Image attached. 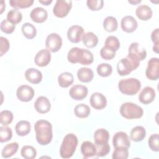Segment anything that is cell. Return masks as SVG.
Returning <instances> with one entry per match:
<instances>
[{
  "label": "cell",
  "mask_w": 159,
  "mask_h": 159,
  "mask_svg": "<svg viewBox=\"0 0 159 159\" xmlns=\"http://www.w3.org/2000/svg\"><path fill=\"white\" fill-rule=\"evenodd\" d=\"M35 138L41 145L49 144L53 138L52 124L46 120H39L34 125Z\"/></svg>",
  "instance_id": "obj_1"
},
{
  "label": "cell",
  "mask_w": 159,
  "mask_h": 159,
  "mask_svg": "<svg viewBox=\"0 0 159 159\" xmlns=\"http://www.w3.org/2000/svg\"><path fill=\"white\" fill-rule=\"evenodd\" d=\"M103 27L106 31L109 32L116 31L118 27V22L116 18L113 16L106 17L103 21Z\"/></svg>",
  "instance_id": "obj_31"
},
{
  "label": "cell",
  "mask_w": 159,
  "mask_h": 159,
  "mask_svg": "<svg viewBox=\"0 0 159 159\" xmlns=\"http://www.w3.org/2000/svg\"><path fill=\"white\" fill-rule=\"evenodd\" d=\"M128 2L132 4H136L138 3H140L141 2L140 0H136V1H134V0H130V1H128Z\"/></svg>",
  "instance_id": "obj_51"
},
{
  "label": "cell",
  "mask_w": 159,
  "mask_h": 159,
  "mask_svg": "<svg viewBox=\"0 0 159 159\" xmlns=\"http://www.w3.org/2000/svg\"><path fill=\"white\" fill-rule=\"evenodd\" d=\"M15 28L16 25L8 21L7 19H4L1 22V30L5 34H12L15 30Z\"/></svg>",
  "instance_id": "obj_43"
},
{
  "label": "cell",
  "mask_w": 159,
  "mask_h": 159,
  "mask_svg": "<svg viewBox=\"0 0 159 159\" xmlns=\"http://www.w3.org/2000/svg\"><path fill=\"white\" fill-rule=\"evenodd\" d=\"M86 4L91 11H99L103 7L104 1L102 0H88Z\"/></svg>",
  "instance_id": "obj_46"
},
{
  "label": "cell",
  "mask_w": 159,
  "mask_h": 159,
  "mask_svg": "<svg viewBox=\"0 0 159 159\" xmlns=\"http://www.w3.org/2000/svg\"><path fill=\"white\" fill-rule=\"evenodd\" d=\"M30 17L34 22L36 23H42L47 20L48 13L43 7H37L31 11Z\"/></svg>",
  "instance_id": "obj_20"
},
{
  "label": "cell",
  "mask_w": 159,
  "mask_h": 159,
  "mask_svg": "<svg viewBox=\"0 0 159 159\" xmlns=\"http://www.w3.org/2000/svg\"><path fill=\"white\" fill-rule=\"evenodd\" d=\"M146 136L145 129L142 126H136L134 127L130 134V138L134 142H140Z\"/></svg>",
  "instance_id": "obj_26"
},
{
  "label": "cell",
  "mask_w": 159,
  "mask_h": 159,
  "mask_svg": "<svg viewBox=\"0 0 159 159\" xmlns=\"http://www.w3.org/2000/svg\"><path fill=\"white\" fill-rule=\"evenodd\" d=\"M45 46L52 52H58L62 46L61 37L57 33L50 34L46 38Z\"/></svg>",
  "instance_id": "obj_10"
},
{
  "label": "cell",
  "mask_w": 159,
  "mask_h": 159,
  "mask_svg": "<svg viewBox=\"0 0 159 159\" xmlns=\"http://www.w3.org/2000/svg\"><path fill=\"white\" fill-rule=\"evenodd\" d=\"M19 144L17 142H12L4 147L1 152L2 158H8L13 156L18 150Z\"/></svg>",
  "instance_id": "obj_30"
},
{
  "label": "cell",
  "mask_w": 159,
  "mask_h": 159,
  "mask_svg": "<svg viewBox=\"0 0 159 159\" xmlns=\"http://www.w3.org/2000/svg\"><path fill=\"white\" fill-rule=\"evenodd\" d=\"M9 40L4 37H0V56L2 57L6 53H7L9 49Z\"/></svg>",
  "instance_id": "obj_48"
},
{
  "label": "cell",
  "mask_w": 159,
  "mask_h": 159,
  "mask_svg": "<svg viewBox=\"0 0 159 159\" xmlns=\"http://www.w3.org/2000/svg\"><path fill=\"white\" fill-rule=\"evenodd\" d=\"M13 114L8 110H4L0 112V122L3 125H7L13 120Z\"/></svg>",
  "instance_id": "obj_40"
},
{
  "label": "cell",
  "mask_w": 159,
  "mask_h": 159,
  "mask_svg": "<svg viewBox=\"0 0 159 159\" xmlns=\"http://www.w3.org/2000/svg\"><path fill=\"white\" fill-rule=\"evenodd\" d=\"M72 7V1L66 0H57L53 8V14L59 18L66 17Z\"/></svg>",
  "instance_id": "obj_7"
},
{
  "label": "cell",
  "mask_w": 159,
  "mask_h": 159,
  "mask_svg": "<svg viewBox=\"0 0 159 159\" xmlns=\"http://www.w3.org/2000/svg\"><path fill=\"white\" fill-rule=\"evenodd\" d=\"M120 25L123 31L127 33H132L137 29L138 24L134 17L126 16L121 19Z\"/></svg>",
  "instance_id": "obj_18"
},
{
  "label": "cell",
  "mask_w": 159,
  "mask_h": 159,
  "mask_svg": "<svg viewBox=\"0 0 159 159\" xmlns=\"http://www.w3.org/2000/svg\"><path fill=\"white\" fill-rule=\"evenodd\" d=\"M112 144L115 148H127L130 147V140L128 135L124 132H117L112 137Z\"/></svg>",
  "instance_id": "obj_11"
},
{
  "label": "cell",
  "mask_w": 159,
  "mask_h": 159,
  "mask_svg": "<svg viewBox=\"0 0 159 159\" xmlns=\"http://www.w3.org/2000/svg\"><path fill=\"white\" fill-rule=\"evenodd\" d=\"M159 135L158 134H154L151 135L148 140V143L150 148L154 152L159 151Z\"/></svg>",
  "instance_id": "obj_41"
},
{
  "label": "cell",
  "mask_w": 159,
  "mask_h": 159,
  "mask_svg": "<svg viewBox=\"0 0 159 159\" xmlns=\"http://www.w3.org/2000/svg\"><path fill=\"white\" fill-rule=\"evenodd\" d=\"M22 19V13L17 9H14L10 10L7 14V20L14 24H19Z\"/></svg>",
  "instance_id": "obj_36"
},
{
  "label": "cell",
  "mask_w": 159,
  "mask_h": 159,
  "mask_svg": "<svg viewBox=\"0 0 159 159\" xmlns=\"http://www.w3.org/2000/svg\"><path fill=\"white\" fill-rule=\"evenodd\" d=\"M104 47L116 52L120 48V42L117 37L110 35L106 38L104 43Z\"/></svg>",
  "instance_id": "obj_34"
},
{
  "label": "cell",
  "mask_w": 159,
  "mask_h": 159,
  "mask_svg": "<svg viewBox=\"0 0 159 159\" xmlns=\"http://www.w3.org/2000/svg\"><path fill=\"white\" fill-rule=\"evenodd\" d=\"M77 77L78 80L83 83H89L93 80L94 73L89 68L82 67L78 70Z\"/></svg>",
  "instance_id": "obj_24"
},
{
  "label": "cell",
  "mask_w": 159,
  "mask_h": 159,
  "mask_svg": "<svg viewBox=\"0 0 159 159\" xmlns=\"http://www.w3.org/2000/svg\"><path fill=\"white\" fill-rule=\"evenodd\" d=\"M96 71L100 76L107 77L111 75L112 72V67L109 63H102L98 65Z\"/></svg>",
  "instance_id": "obj_35"
},
{
  "label": "cell",
  "mask_w": 159,
  "mask_h": 159,
  "mask_svg": "<svg viewBox=\"0 0 159 159\" xmlns=\"http://www.w3.org/2000/svg\"><path fill=\"white\" fill-rule=\"evenodd\" d=\"M127 55L134 60L140 61L146 58L147 52L140 43L138 42H133L129 47Z\"/></svg>",
  "instance_id": "obj_8"
},
{
  "label": "cell",
  "mask_w": 159,
  "mask_h": 159,
  "mask_svg": "<svg viewBox=\"0 0 159 159\" xmlns=\"http://www.w3.org/2000/svg\"><path fill=\"white\" fill-rule=\"evenodd\" d=\"M5 8H6V5L4 4V1H1V14L2 13Z\"/></svg>",
  "instance_id": "obj_50"
},
{
  "label": "cell",
  "mask_w": 159,
  "mask_h": 159,
  "mask_svg": "<svg viewBox=\"0 0 159 159\" xmlns=\"http://www.w3.org/2000/svg\"><path fill=\"white\" fill-rule=\"evenodd\" d=\"M25 79L33 84H39L42 80V73L36 68H28L25 72Z\"/></svg>",
  "instance_id": "obj_21"
},
{
  "label": "cell",
  "mask_w": 159,
  "mask_h": 159,
  "mask_svg": "<svg viewBox=\"0 0 159 159\" xmlns=\"http://www.w3.org/2000/svg\"><path fill=\"white\" fill-rule=\"evenodd\" d=\"M51 61V53L48 49H42L35 56V63L40 67L46 66Z\"/></svg>",
  "instance_id": "obj_16"
},
{
  "label": "cell",
  "mask_w": 159,
  "mask_h": 159,
  "mask_svg": "<svg viewBox=\"0 0 159 159\" xmlns=\"http://www.w3.org/2000/svg\"><path fill=\"white\" fill-rule=\"evenodd\" d=\"M128 157L129 150L127 148H116L112 155L113 159H126Z\"/></svg>",
  "instance_id": "obj_42"
},
{
  "label": "cell",
  "mask_w": 159,
  "mask_h": 159,
  "mask_svg": "<svg viewBox=\"0 0 159 159\" xmlns=\"http://www.w3.org/2000/svg\"><path fill=\"white\" fill-rule=\"evenodd\" d=\"M73 75L70 72L62 73L58 77V84L61 88H68L73 84Z\"/></svg>",
  "instance_id": "obj_29"
},
{
  "label": "cell",
  "mask_w": 159,
  "mask_h": 159,
  "mask_svg": "<svg viewBox=\"0 0 159 159\" xmlns=\"http://www.w3.org/2000/svg\"><path fill=\"white\" fill-rule=\"evenodd\" d=\"M151 39L153 43V51L156 53H158L159 51V29L157 28L153 30L151 34Z\"/></svg>",
  "instance_id": "obj_45"
},
{
  "label": "cell",
  "mask_w": 159,
  "mask_h": 159,
  "mask_svg": "<svg viewBox=\"0 0 159 159\" xmlns=\"http://www.w3.org/2000/svg\"><path fill=\"white\" fill-rule=\"evenodd\" d=\"M100 55L104 60H111L116 56V52L109 50L104 46L100 50Z\"/></svg>",
  "instance_id": "obj_47"
},
{
  "label": "cell",
  "mask_w": 159,
  "mask_h": 159,
  "mask_svg": "<svg viewBox=\"0 0 159 159\" xmlns=\"http://www.w3.org/2000/svg\"><path fill=\"white\" fill-rule=\"evenodd\" d=\"M137 17L142 20H147L152 17L153 12L150 7L146 4L139 6L135 10Z\"/></svg>",
  "instance_id": "obj_23"
},
{
  "label": "cell",
  "mask_w": 159,
  "mask_h": 159,
  "mask_svg": "<svg viewBox=\"0 0 159 159\" xmlns=\"http://www.w3.org/2000/svg\"><path fill=\"white\" fill-rule=\"evenodd\" d=\"M31 129V125L29 121L22 120L19 121L15 126L16 134L19 136L27 135Z\"/></svg>",
  "instance_id": "obj_27"
},
{
  "label": "cell",
  "mask_w": 159,
  "mask_h": 159,
  "mask_svg": "<svg viewBox=\"0 0 159 159\" xmlns=\"http://www.w3.org/2000/svg\"><path fill=\"white\" fill-rule=\"evenodd\" d=\"M145 75L148 79L152 81L157 80L159 78V59L153 57L148 61Z\"/></svg>",
  "instance_id": "obj_9"
},
{
  "label": "cell",
  "mask_w": 159,
  "mask_h": 159,
  "mask_svg": "<svg viewBox=\"0 0 159 159\" xmlns=\"http://www.w3.org/2000/svg\"><path fill=\"white\" fill-rule=\"evenodd\" d=\"M12 137V131L11 129L6 125L0 127V142L1 143L6 142L11 139Z\"/></svg>",
  "instance_id": "obj_39"
},
{
  "label": "cell",
  "mask_w": 159,
  "mask_h": 159,
  "mask_svg": "<svg viewBox=\"0 0 159 159\" xmlns=\"http://www.w3.org/2000/svg\"><path fill=\"white\" fill-rule=\"evenodd\" d=\"M39 2L43 5L48 6L52 2V0H39Z\"/></svg>",
  "instance_id": "obj_49"
},
{
  "label": "cell",
  "mask_w": 159,
  "mask_h": 159,
  "mask_svg": "<svg viewBox=\"0 0 159 159\" xmlns=\"http://www.w3.org/2000/svg\"><path fill=\"white\" fill-rule=\"evenodd\" d=\"M139 65V61L134 60L127 55L125 58H121L117 62V71L120 76H126L136 70Z\"/></svg>",
  "instance_id": "obj_6"
},
{
  "label": "cell",
  "mask_w": 159,
  "mask_h": 159,
  "mask_svg": "<svg viewBox=\"0 0 159 159\" xmlns=\"http://www.w3.org/2000/svg\"><path fill=\"white\" fill-rule=\"evenodd\" d=\"M109 139V132L105 129H99L94 132V140L96 145L106 143L108 142Z\"/></svg>",
  "instance_id": "obj_25"
},
{
  "label": "cell",
  "mask_w": 159,
  "mask_h": 159,
  "mask_svg": "<svg viewBox=\"0 0 159 159\" xmlns=\"http://www.w3.org/2000/svg\"><path fill=\"white\" fill-rule=\"evenodd\" d=\"M88 90L87 87L82 84H75L73 86L70 91L69 94L70 97L77 101L83 100L88 95Z\"/></svg>",
  "instance_id": "obj_14"
},
{
  "label": "cell",
  "mask_w": 159,
  "mask_h": 159,
  "mask_svg": "<svg viewBox=\"0 0 159 159\" xmlns=\"http://www.w3.org/2000/svg\"><path fill=\"white\" fill-rule=\"evenodd\" d=\"M21 156L25 159H34L37 155V151L30 145H24L20 150Z\"/></svg>",
  "instance_id": "obj_37"
},
{
  "label": "cell",
  "mask_w": 159,
  "mask_h": 159,
  "mask_svg": "<svg viewBox=\"0 0 159 159\" xmlns=\"http://www.w3.org/2000/svg\"><path fill=\"white\" fill-rule=\"evenodd\" d=\"M156 93L155 89L150 86L145 87L139 95V100L144 104H148L153 101Z\"/></svg>",
  "instance_id": "obj_17"
},
{
  "label": "cell",
  "mask_w": 159,
  "mask_h": 159,
  "mask_svg": "<svg viewBox=\"0 0 159 159\" xmlns=\"http://www.w3.org/2000/svg\"><path fill=\"white\" fill-rule=\"evenodd\" d=\"M16 96L19 100L22 102H29L34 96V90L30 86L25 84L20 85L17 89Z\"/></svg>",
  "instance_id": "obj_12"
},
{
  "label": "cell",
  "mask_w": 159,
  "mask_h": 159,
  "mask_svg": "<svg viewBox=\"0 0 159 159\" xmlns=\"http://www.w3.org/2000/svg\"><path fill=\"white\" fill-rule=\"evenodd\" d=\"M22 32L25 37L28 39H34L37 34L36 28L30 23H24L22 26Z\"/></svg>",
  "instance_id": "obj_33"
},
{
  "label": "cell",
  "mask_w": 159,
  "mask_h": 159,
  "mask_svg": "<svg viewBox=\"0 0 159 159\" xmlns=\"http://www.w3.org/2000/svg\"><path fill=\"white\" fill-rule=\"evenodd\" d=\"M140 81L134 78L122 79L118 83L119 91L124 94L133 96L136 94L141 88Z\"/></svg>",
  "instance_id": "obj_4"
},
{
  "label": "cell",
  "mask_w": 159,
  "mask_h": 159,
  "mask_svg": "<svg viewBox=\"0 0 159 159\" xmlns=\"http://www.w3.org/2000/svg\"><path fill=\"white\" fill-rule=\"evenodd\" d=\"M119 111L120 115L127 119H139L143 114V110L140 106L130 102L123 103Z\"/></svg>",
  "instance_id": "obj_5"
},
{
  "label": "cell",
  "mask_w": 159,
  "mask_h": 159,
  "mask_svg": "<svg viewBox=\"0 0 159 159\" xmlns=\"http://www.w3.org/2000/svg\"><path fill=\"white\" fill-rule=\"evenodd\" d=\"M34 108L37 112L45 114L50 110L51 104L49 99L45 96H39L34 102Z\"/></svg>",
  "instance_id": "obj_19"
},
{
  "label": "cell",
  "mask_w": 159,
  "mask_h": 159,
  "mask_svg": "<svg viewBox=\"0 0 159 159\" xmlns=\"http://www.w3.org/2000/svg\"><path fill=\"white\" fill-rule=\"evenodd\" d=\"M74 113L75 116L79 118H86L89 116L91 109L86 104H79L75 107Z\"/></svg>",
  "instance_id": "obj_32"
},
{
  "label": "cell",
  "mask_w": 159,
  "mask_h": 159,
  "mask_svg": "<svg viewBox=\"0 0 159 159\" xmlns=\"http://www.w3.org/2000/svg\"><path fill=\"white\" fill-rule=\"evenodd\" d=\"M68 61L71 63H80L83 65H89L94 61V56L88 49L73 47L68 52Z\"/></svg>",
  "instance_id": "obj_2"
},
{
  "label": "cell",
  "mask_w": 159,
  "mask_h": 159,
  "mask_svg": "<svg viewBox=\"0 0 159 159\" xmlns=\"http://www.w3.org/2000/svg\"><path fill=\"white\" fill-rule=\"evenodd\" d=\"M78 145V138L73 133L66 134L63 139L60 148V155L63 158L71 157Z\"/></svg>",
  "instance_id": "obj_3"
},
{
  "label": "cell",
  "mask_w": 159,
  "mask_h": 159,
  "mask_svg": "<svg viewBox=\"0 0 159 159\" xmlns=\"http://www.w3.org/2000/svg\"><path fill=\"white\" fill-rule=\"evenodd\" d=\"M34 3V0H11L9 4L16 9H24L30 7Z\"/></svg>",
  "instance_id": "obj_38"
},
{
  "label": "cell",
  "mask_w": 159,
  "mask_h": 159,
  "mask_svg": "<svg viewBox=\"0 0 159 159\" xmlns=\"http://www.w3.org/2000/svg\"><path fill=\"white\" fill-rule=\"evenodd\" d=\"M96 145V144H95ZM96 155L97 157H104L107 155L110 152V145L107 143L100 145H96Z\"/></svg>",
  "instance_id": "obj_44"
},
{
  "label": "cell",
  "mask_w": 159,
  "mask_h": 159,
  "mask_svg": "<svg viewBox=\"0 0 159 159\" xmlns=\"http://www.w3.org/2000/svg\"><path fill=\"white\" fill-rule=\"evenodd\" d=\"M81 40L83 44L88 48H93L98 43V37L92 32H88L84 34Z\"/></svg>",
  "instance_id": "obj_28"
},
{
  "label": "cell",
  "mask_w": 159,
  "mask_h": 159,
  "mask_svg": "<svg viewBox=\"0 0 159 159\" xmlns=\"http://www.w3.org/2000/svg\"><path fill=\"white\" fill-rule=\"evenodd\" d=\"M90 104L95 109L101 110L107 105V99L102 93L96 92L90 97Z\"/></svg>",
  "instance_id": "obj_15"
},
{
  "label": "cell",
  "mask_w": 159,
  "mask_h": 159,
  "mask_svg": "<svg viewBox=\"0 0 159 159\" xmlns=\"http://www.w3.org/2000/svg\"><path fill=\"white\" fill-rule=\"evenodd\" d=\"M81 152L83 157L85 158L96 156V145L90 141H84L81 144Z\"/></svg>",
  "instance_id": "obj_22"
},
{
  "label": "cell",
  "mask_w": 159,
  "mask_h": 159,
  "mask_svg": "<svg viewBox=\"0 0 159 159\" xmlns=\"http://www.w3.org/2000/svg\"><path fill=\"white\" fill-rule=\"evenodd\" d=\"M84 29L81 26L74 25L71 26L67 31L68 39L72 43H78L82 40Z\"/></svg>",
  "instance_id": "obj_13"
}]
</instances>
